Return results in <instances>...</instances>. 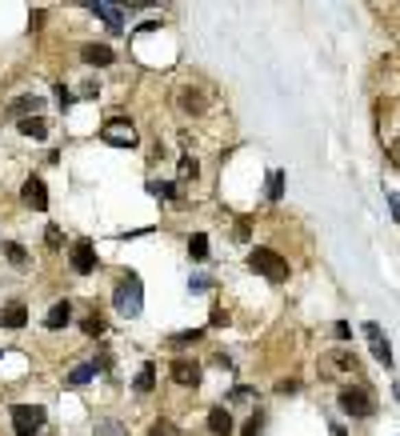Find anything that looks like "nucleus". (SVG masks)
Wrapping results in <instances>:
<instances>
[{
    "label": "nucleus",
    "mask_w": 400,
    "mask_h": 436,
    "mask_svg": "<svg viewBox=\"0 0 400 436\" xmlns=\"http://www.w3.org/2000/svg\"><path fill=\"white\" fill-rule=\"evenodd\" d=\"M12 433L16 436H40L45 433V409L40 404H12Z\"/></svg>",
    "instance_id": "20e7f679"
},
{
    "label": "nucleus",
    "mask_w": 400,
    "mask_h": 436,
    "mask_svg": "<svg viewBox=\"0 0 400 436\" xmlns=\"http://www.w3.org/2000/svg\"><path fill=\"white\" fill-rule=\"evenodd\" d=\"M332 336H336V341H349V336H353V324L336 321V324H332Z\"/></svg>",
    "instance_id": "2f4dec72"
},
{
    "label": "nucleus",
    "mask_w": 400,
    "mask_h": 436,
    "mask_svg": "<svg viewBox=\"0 0 400 436\" xmlns=\"http://www.w3.org/2000/svg\"><path fill=\"white\" fill-rule=\"evenodd\" d=\"M240 436H264V416H248V420H244V433Z\"/></svg>",
    "instance_id": "393cba45"
},
{
    "label": "nucleus",
    "mask_w": 400,
    "mask_h": 436,
    "mask_svg": "<svg viewBox=\"0 0 400 436\" xmlns=\"http://www.w3.org/2000/svg\"><path fill=\"white\" fill-rule=\"evenodd\" d=\"M329 360H332V368H340V372H349V368H356V356H353V352H332Z\"/></svg>",
    "instance_id": "b1692460"
},
{
    "label": "nucleus",
    "mask_w": 400,
    "mask_h": 436,
    "mask_svg": "<svg viewBox=\"0 0 400 436\" xmlns=\"http://www.w3.org/2000/svg\"><path fill=\"white\" fill-rule=\"evenodd\" d=\"M93 376H96V360H89V365H76L69 372V385H72V389H80V385H89Z\"/></svg>",
    "instance_id": "f3484780"
},
{
    "label": "nucleus",
    "mask_w": 400,
    "mask_h": 436,
    "mask_svg": "<svg viewBox=\"0 0 400 436\" xmlns=\"http://www.w3.org/2000/svg\"><path fill=\"white\" fill-rule=\"evenodd\" d=\"M196 172H200V164H196V157H180V176H185V181H196Z\"/></svg>",
    "instance_id": "bb28decb"
},
{
    "label": "nucleus",
    "mask_w": 400,
    "mask_h": 436,
    "mask_svg": "<svg viewBox=\"0 0 400 436\" xmlns=\"http://www.w3.org/2000/svg\"><path fill=\"white\" fill-rule=\"evenodd\" d=\"M148 436H180V433H176V424H172V420H156V424L148 428Z\"/></svg>",
    "instance_id": "a878e982"
},
{
    "label": "nucleus",
    "mask_w": 400,
    "mask_h": 436,
    "mask_svg": "<svg viewBox=\"0 0 400 436\" xmlns=\"http://www.w3.org/2000/svg\"><path fill=\"white\" fill-rule=\"evenodd\" d=\"M56 100H60V108H69V104L76 100V96H72V92L64 89V84H56Z\"/></svg>",
    "instance_id": "473e14b6"
},
{
    "label": "nucleus",
    "mask_w": 400,
    "mask_h": 436,
    "mask_svg": "<svg viewBox=\"0 0 400 436\" xmlns=\"http://www.w3.org/2000/svg\"><path fill=\"white\" fill-rule=\"evenodd\" d=\"M200 336H204V328H189V332H176L172 345H192V341H200Z\"/></svg>",
    "instance_id": "cd10ccee"
},
{
    "label": "nucleus",
    "mask_w": 400,
    "mask_h": 436,
    "mask_svg": "<svg viewBox=\"0 0 400 436\" xmlns=\"http://www.w3.org/2000/svg\"><path fill=\"white\" fill-rule=\"evenodd\" d=\"M100 137L108 140L113 148H137V128H132L128 120H108V124L100 128Z\"/></svg>",
    "instance_id": "39448f33"
},
{
    "label": "nucleus",
    "mask_w": 400,
    "mask_h": 436,
    "mask_svg": "<svg viewBox=\"0 0 400 436\" xmlns=\"http://www.w3.org/2000/svg\"><path fill=\"white\" fill-rule=\"evenodd\" d=\"M28 324V308H24L21 300H12V304H4L0 308V328H8V332H16Z\"/></svg>",
    "instance_id": "9d476101"
},
{
    "label": "nucleus",
    "mask_w": 400,
    "mask_h": 436,
    "mask_svg": "<svg viewBox=\"0 0 400 436\" xmlns=\"http://www.w3.org/2000/svg\"><path fill=\"white\" fill-rule=\"evenodd\" d=\"M336 404H340V413L356 416V420H364V416L377 413V400H373V392L364 389V385H349V389H340Z\"/></svg>",
    "instance_id": "7ed1b4c3"
},
{
    "label": "nucleus",
    "mask_w": 400,
    "mask_h": 436,
    "mask_svg": "<svg viewBox=\"0 0 400 436\" xmlns=\"http://www.w3.org/2000/svg\"><path fill=\"white\" fill-rule=\"evenodd\" d=\"M96 436H128V433H124V428H120L117 420H104V424H100V428H96Z\"/></svg>",
    "instance_id": "c756f323"
},
{
    "label": "nucleus",
    "mask_w": 400,
    "mask_h": 436,
    "mask_svg": "<svg viewBox=\"0 0 400 436\" xmlns=\"http://www.w3.org/2000/svg\"><path fill=\"white\" fill-rule=\"evenodd\" d=\"M180 108L185 113H204V92H196V89H180Z\"/></svg>",
    "instance_id": "dca6fc26"
},
{
    "label": "nucleus",
    "mask_w": 400,
    "mask_h": 436,
    "mask_svg": "<svg viewBox=\"0 0 400 436\" xmlns=\"http://www.w3.org/2000/svg\"><path fill=\"white\" fill-rule=\"evenodd\" d=\"M277 392H284V396H292V392H301V380H281V385H277Z\"/></svg>",
    "instance_id": "72a5a7b5"
},
{
    "label": "nucleus",
    "mask_w": 400,
    "mask_h": 436,
    "mask_svg": "<svg viewBox=\"0 0 400 436\" xmlns=\"http://www.w3.org/2000/svg\"><path fill=\"white\" fill-rule=\"evenodd\" d=\"M40 104H45L40 96H21V100H12L8 113L16 116V120H28V116H40Z\"/></svg>",
    "instance_id": "ddd939ff"
},
{
    "label": "nucleus",
    "mask_w": 400,
    "mask_h": 436,
    "mask_svg": "<svg viewBox=\"0 0 400 436\" xmlns=\"http://www.w3.org/2000/svg\"><path fill=\"white\" fill-rule=\"evenodd\" d=\"M392 396H397V404H400V385H392Z\"/></svg>",
    "instance_id": "4c0bfd02"
},
{
    "label": "nucleus",
    "mask_w": 400,
    "mask_h": 436,
    "mask_svg": "<svg viewBox=\"0 0 400 436\" xmlns=\"http://www.w3.org/2000/svg\"><path fill=\"white\" fill-rule=\"evenodd\" d=\"M148 192H152V196H165V200H180L176 184H168V181H148Z\"/></svg>",
    "instance_id": "aec40b11"
},
{
    "label": "nucleus",
    "mask_w": 400,
    "mask_h": 436,
    "mask_svg": "<svg viewBox=\"0 0 400 436\" xmlns=\"http://www.w3.org/2000/svg\"><path fill=\"white\" fill-rule=\"evenodd\" d=\"M236 424H233V416H228V409H212L209 413V433H216V436H228Z\"/></svg>",
    "instance_id": "4468645a"
},
{
    "label": "nucleus",
    "mask_w": 400,
    "mask_h": 436,
    "mask_svg": "<svg viewBox=\"0 0 400 436\" xmlns=\"http://www.w3.org/2000/svg\"><path fill=\"white\" fill-rule=\"evenodd\" d=\"M248 268L260 273L264 280H272V284H284V280H288V260H284L281 253H272V249H252Z\"/></svg>",
    "instance_id": "f03ea898"
},
{
    "label": "nucleus",
    "mask_w": 400,
    "mask_h": 436,
    "mask_svg": "<svg viewBox=\"0 0 400 436\" xmlns=\"http://www.w3.org/2000/svg\"><path fill=\"white\" fill-rule=\"evenodd\" d=\"M4 256H8V260H12L16 268H24V264H28V253H24L16 240H8V244H4Z\"/></svg>",
    "instance_id": "5701e85b"
},
{
    "label": "nucleus",
    "mask_w": 400,
    "mask_h": 436,
    "mask_svg": "<svg viewBox=\"0 0 400 436\" xmlns=\"http://www.w3.org/2000/svg\"><path fill=\"white\" fill-rule=\"evenodd\" d=\"M80 328H84V332H89V336H100V332H104V321H100V317H84V324H80Z\"/></svg>",
    "instance_id": "c85d7f7f"
},
{
    "label": "nucleus",
    "mask_w": 400,
    "mask_h": 436,
    "mask_svg": "<svg viewBox=\"0 0 400 436\" xmlns=\"http://www.w3.org/2000/svg\"><path fill=\"white\" fill-rule=\"evenodd\" d=\"M364 336H368V345H373V356H377L384 368H392V345L384 341V332H380V324H364Z\"/></svg>",
    "instance_id": "0eeeda50"
},
{
    "label": "nucleus",
    "mask_w": 400,
    "mask_h": 436,
    "mask_svg": "<svg viewBox=\"0 0 400 436\" xmlns=\"http://www.w3.org/2000/svg\"><path fill=\"white\" fill-rule=\"evenodd\" d=\"M200 376H204V372H200L196 360H172V380H176L180 389H196V385H200Z\"/></svg>",
    "instance_id": "1a4fd4ad"
},
{
    "label": "nucleus",
    "mask_w": 400,
    "mask_h": 436,
    "mask_svg": "<svg viewBox=\"0 0 400 436\" xmlns=\"http://www.w3.org/2000/svg\"><path fill=\"white\" fill-rule=\"evenodd\" d=\"M21 200L28 208H36V212H45V208H48V188H45V181H40V176H28V181H24V188H21Z\"/></svg>",
    "instance_id": "6e6552de"
},
{
    "label": "nucleus",
    "mask_w": 400,
    "mask_h": 436,
    "mask_svg": "<svg viewBox=\"0 0 400 436\" xmlns=\"http://www.w3.org/2000/svg\"><path fill=\"white\" fill-rule=\"evenodd\" d=\"M84 8H93L100 21L108 24V28H124V16H120V4H113V0H89Z\"/></svg>",
    "instance_id": "9b49d317"
},
{
    "label": "nucleus",
    "mask_w": 400,
    "mask_h": 436,
    "mask_svg": "<svg viewBox=\"0 0 400 436\" xmlns=\"http://www.w3.org/2000/svg\"><path fill=\"white\" fill-rule=\"evenodd\" d=\"M189 253L196 256V260H204V256H209V236H204V232H192V240H189Z\"/></svg>",
    "instance_id": "412c9836"
},
{
    "label": "nucleus",
    "mask_w": 400,
    "mask_h": 436,
    "mask_svg": "<svg viewBox=\"0 0 400 436\" xmlns=\"http://www.w3.org/2000/svg\"><path fill=\"white\" fill-rule=\"evenodd\" d=\"M144 288H141V276L137 273H128V276H120V284H117V292H113V308H117L120 317H141V308H144Z\"/></svg>",
    "instance_id": "f257e3e1"
},
{
    "label": "nucleus",
    "mask_w": 400,
    "mask_h": 436,
    "mask_svg": "<svg viewBox=\"0 0 400 436\" xmlns=\"http://www.w3.org/2000/svg\"><path fill=\"white\" fill-rule=\"evenodd\" d=\"M69 321H72V304H69V300H56V304L45 312V328H48V332H60Z\"/></svg>",
    "instance_id": "f8f14e48"
},
{
    "label": "nucleus",
    "mask_w": 400,
    "mask_h": 436,
    "mask_svg": "<svg viewBox=\"0 0 400 436\" xmlns=\"http://www.w3.org/2000/svg\"><path fill=\"white\" fill-rule=\"evenodd\" d=\"M60 240H64L60 229H56V225H48V229H45V244H48V249H60Z\"/></svg>",
    "instance_id": "7c9ffc66"
},
{
    "label": "nucleus",
    "mask_w": 400,
    "mask_h": 436,
    "mask_svg": "<svg viewBox=\"0 0 400 436\" xmlns=\"http://www.w3.org/2000/svg\"><path fill=\"white\" fill-rule=\"evenodd\" d=\"M212 324H216V328H224V324H228V312H220V308H216V312H212Z\"/></svg>",
    "instance_id": "f704fd0d"
},
{
    "label": "nucleus",
    "mask_w": 400,
    "mask_h": 436,
    "mask_svg": "<svg viewBox=\"0 0 400 436\" xmlns=\"http://www.w3.org/2000/svg\"><path fill=\"white\" fill-rule=\"evenodd\" d=\"M388 205H392V216L400 220V192H392V196H388Z\"/></svg>",
    "instance_id": "c9c22d12"
},
{
    "label": "nucleus",
    "mask_w": 400,
    "mask_h": 436,
    "mask_svg": "<svg viewBox=\"0 0 400 436\" xmlns=\"http://www.w3.org/2000/svg\"><path fill=\"white\" fill-rule=\"evenodd\" d=\"M16 124H21V133H24V137H32V140H40V137L48 133V124L40 120V116H28V120H16Z\"/></svg>",
    "instance_id": "6ab92c4d"
},
{
    "label": "nucleus",
    "mask_w": 400,
    "mask_h": 436,
    "mask_svg": "<svg viewBox=\"0 0 400 436\" xmlns=\"http://www.w3.org/2000/svg\"><path fill=\"white\" fill-rule=\"evenodd\" d=\"M281 196H284V172L272 168V176H268V200H281Z\"/></svg>",
    "instance_id": "4be33fe9"
},
{
    "label": "nucleus",
    "mask_w": 400,
    "mask_h": 436,
    "mask_svg": "<svg viewBox=\"0 0 400 436\" xmlns=\"http://www.w3.org/2000/svg\"><path fill=\"white\" fill-rule=\"evenodd\" d=\"M152 385H156V365L148 360V365H144L141 372H137V380H132V389H137V392H152Z\"/></svg>",
    "instance_id": "a211bd4d"
},
{
    "label": "nucleus",
    "mask_w": 400,
    "mask_h": 436,
    "mask_svg": "<svg viewBox=\"0 0 400 436\" xmlns=\"http://www.w3.org/2000/svg\"><path fill=\"white\" fill-rule=\"evenodd\" d=\"M72 268L80 276H89L96 268V249H93V240L89 236H80L76 244H72Z\"/></svg>",
    "instance_id": "423d86ee"
},
{
    "label": "nucleus",
    "mask_w": 400,
    "mask_h": 436,
    "mask_svg": "<svg viewBox=\"0 0 400 436\" xmlns=\"http://www.w3.org/2000/svg\"><path fill=\"white\" fill-rule=\"evenodd\" d=\"M388 152H392V161L400 164V140H397V144H392V148H388Z\"/></svg>",
    "instance_id": "e433bc0d"
},
{
    "label": "nucleus",
    "mask_w": 400,
    "mask_h": 436,
    "mask_svg": "<svg viewBox=\"0 0 400 436\" xmlns=\"http://www.w3.org/2000/svg\"><path fill=\"white\" fill-rule=\"evenodd\" d=\"M80 56H84V65H100V69H104V65H113V48H108V45H84Z\"/></svg>",
    "instance_id": "2eb2a0df"
}]
</instances>
